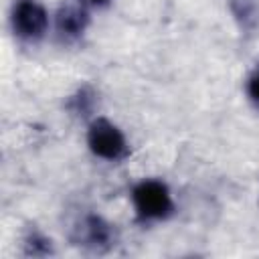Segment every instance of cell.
Returning a JSON list of instances; mask_svg holds the SVG:
<instances>
[{"mask_svg": "<svg viewBox=\"0 0 259 259\" xmlns=\"http://www.w3.org/2000/svg\"><path fill=\"white\" fill-rule=\"evenodd\" d=\"M89 6L83 0L63 4L55 14H53V30L61 42H77L89 28L91 16H89Z\"/></svg>", "mask_w": 259, "mask_h": 259, "instance_id": "277c9868", "label": "cell"}, {"mask_svg": "<svg viewBox=\"0 0 259 259\" xmlns=\"http://www.w3.org/2000/svg\"><path fill=\"white\" fill-rule=\"evenodd\" d=\"M22 247H24V253L30 255V257H45V255H51L53 253V241H51V237H47L38 229L28 231V235L22 241Z\"/></svg>", "mask_w": 259, "mask_h": 259, "instance_id": "ba28073f", "label": "cell"}, {"mask_svg": "<svg viewBox=\"0 0 259 259\" xmlns=\"http://www.w3.org/2000/svg\"><path fill=\"white\" fill-rule=\"evenodd\" d=\"M85 144L93 158L107 164H119L130 154V142L123 130L103 115H93L89 119Z\"/></svg>", "mask_w": 259, "mask_h": 259, "instance_id": "3957f363", "label": "cell"}, {"mask_svg": "<svg viewBox=\"0 0 259 259\" xmlns=\"http://www.w3.org/2000/svg\"><path fill=\"white\" fill-rule=\"evenodd\" d=\"M8 26L16 40L24 45L40 42L53 28V14L42 0H12Z\"/></svg>", "mask_w": 259, "mask_h": 259, "instance_id": "7a4b0ae2", "label": "cell"}, {"mask_svg": "<svg viewBox=\"0 0 259 259\" xmlns=\"http://www.w3.org/2000/svg\"><path fill=\"white\" fill-rule=\"evenodd\" d=\"M67 107H69V111L71 113H75V115H83V117H87V115H91L93 113V107H95V91L91 89V87H79L71 97H69V101H67Z\"/></svg>", "mask_w": 259, "mask_h": 259, "instance_id": "52a82bcc", "label": "cell"}, {"mask_svg": "<svg viewBox=\"0 0 259 259\" xmlns=\"http://www.w3.org/2000/svg\"><path fill=\"white\" fill-rule=\"evenodd\" d=\"M77 243L83 247H89L93 251H105L111 245H115V231L113 225L107 223L101 214H85L79 225L75 227Z\"/></svg>", "mask_w": 259, "mask_h": 259, "instance_id": "5b68a950", "label": "cell"}, {"mask_svg": "<svg viewBox=\"0 0 259 259\" xmlns=\"http://www.w3.org/2000/svg\"><path fill=\"white\" fill-rule=\"evenodd\" d=\"M89 8H105V6H109L113 0H83Z\"/></svg>", "mask_w": 259, "mask_h": 259, "instance_id": "30bf717a", "label": "cell"}, {"mask_svg": "<svg viewBox=\"0 0 259 259\" xmlns=\"http://www.w3.org/2000/svg\"><path fill=\"white\" fill-rule=\"evenodd\" d=\"M245 95H247L249 103L259 111V65L245 79Z\"/></svg>", "mask_w": 259, "mask_h": 259, "instance_id": "9c48e42d", "label": "cell"}, {"mask_svg": "<svg viewBox=\"0 0 259 259\" xmlns=\"http://www.w3.org/2000/svg\"><path fill=\"white\" fill-rule=\"evenodd\" d=\"M130 204L134 210V219L144 227L166 223L176 212L174 192L162 178L138 180L130 190Z\"/></svg>", "mask_w": 259, "mask_h": 259, "instance_id": "6da1fadb", "label": "cell"}, {"mask_svg": "<svg viewBox=\"0 0 259 259\" xmlns=\"http://www.w3.org/2000/svg\"><path fill=\"white\" fill-rule=\"evenodd\" d=\"M229 8L241 30H255L259 26V2L257 0H229Z\"/></svg>", "mask_w": 259, "mask_h": 259, "instance_id": "8992f818", "label": "cell"}]
</instances>
